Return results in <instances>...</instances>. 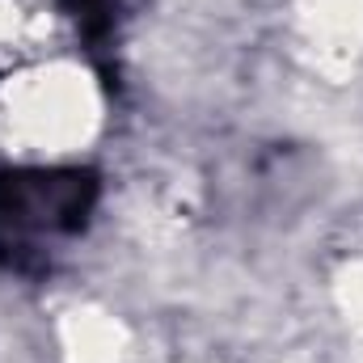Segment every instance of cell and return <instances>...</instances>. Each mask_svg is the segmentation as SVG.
Returning <instances> with one entry per match:
<instances>
[{
    "label": "cell",
    "mask_w": 363,
    "mask_h": 363,
    "mask_svg": "<svg viewBox=\"0 0 363 363\" xmlns=\"http://www.w3.org/2000/svg\"><path fill=\"white\" fill-rule=\"evenodd\" d=\"M97 203V178L81 169L0 174V224L34 233H77Z\"/></svg>",
    "instance_id": "6da1fadb"
}]
</instances>
